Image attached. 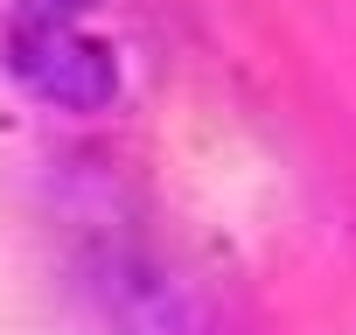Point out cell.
I'll list each match as a JSON object with an SVG mask.
<instances>
[{"label": "cell", "instance_id": "1", "mask_svg": "<svg viewBox=\"0 0 356 335\" xmlns=\"http://www.w3.org/2000/svg\"><path fill=\"white\" fill-rule=\"evenodd\" d=\"M98 0H15L8 15V70L29 98L56 112H105L119 98V56L91 35Z\"/></svg>", "mask_w": 356, "mask_h": 335}]
</instances>
